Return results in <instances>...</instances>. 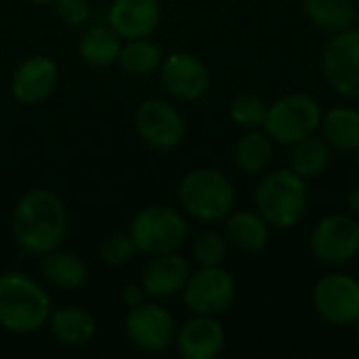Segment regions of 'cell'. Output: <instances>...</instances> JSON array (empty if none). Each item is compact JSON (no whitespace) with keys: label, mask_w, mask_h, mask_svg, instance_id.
Instances as JSON below:
<instances>
[{"label":"cell","mask_w":359,"mask_h":359,"mask_svg":"<svg viewBox=\"0 0 359 359\" xmlns=\"http://www.w3.org/2000/svg\"><path fill=\"white\" fill-rule=\"evenodd\" d=\"M11 233L19 248L44 257L57 250L67 236V208L63 200L44 187L29 189L15 206Z\"/></svg>","instance_id":"obj_1"},{"label":"cell","mask_w":359,"mask_h":359,"mask_svg":"<svg viewBox=\"0 0 359 359\" xmlns=\"http://www.w3.org/2000/svg\"><path fill=\"white\" fill-rule=\"evenodd\" d=\"M50 297L23 271L0 276V326L13 334H32L48 324Z\"/></svg>","instance_id":"obj_2"},{"label":"cell","mask_w":359,"mask_h":359,"mask_svg":"<svg viewBox=\"0 0 359 359\" xmlns=\"http://www.w3.org/2000/svg\"><path fill=\"white\" fill-rule=\"evenodd\" d=\"M179 202L194 219L217 223L229 217L236 191L231 181L217 168H196L181 181Z\"/></svg>","instance_id":"obj_3"},{"label":"cell","mask_w":359,"mask_h":359,"mask_svg":"<svg viewBox=\"0 0 359 359\" xmlns=\"http://www.w3.org/2000/svg\"><path fill=\"white\" fill-rule=\"evenodd\" d=\"M307 206L305 179L294 170H276L267 175L257 189L259 215L276 227L288 229L303 217Z\"/></svg>","instance_id":"obj_4"},{"label":"cell","mask_w":359,"mask_h":359,"mask_svg":"<svg viewBox=\"0 0 359 359\" xmlns=\"http://www.w3.org/2000/svg\"><path fill=\"white\" fill-rule=\"evenodd\" d=\"M128 233L137 252L154 257L162 252H177L187 240V223L175 208L151 204L135 215Z\"/></svg>","instance_id":"obj_5"},{"label":"cell","mask_w":359,"mask_h":359,"mask_svg":"<svg viewBox=\"0 0 359 359\" xmlns=\"http://www.w3.org/2000/svg\"><path fill=\"white\" fill-rule=\"evenodd\" d=\"M322 122V109L309 95H288L267 109L265 130L284 145L299 143L313 135Z\"/></svg>","instance_id":"obj_6"},{"label":"cell","mask_w":359,"mask_h":359,"mask_svg":"<svg viewBox=\"0 0 359 359\" xmlns=\"http://www.w3.org/2000/svg\"><path fill=\"white\" fill-rule=\"evenodd\" d=\"M124 332L133 347L143 353H164L177 337L172 316L158 303H141L128 309Z\"/></svg>","instance_id":"obj_7"},{"label":"cell","mask_w":359,"mask_h":359,"mask_svg":"<svg viewBox=\"0 0 359 359\" xmlns=\"http://www.w3.org/2000/svg\"><path fill=\"white\" fill-rule=\"evenodd\" d=\"M135 128L143 143L158 151L175 149L185 137L181 111L164 99H145L135 111Z\"/></svg>","instance_id":"obj_8"},{"label":"cell","mask_w":359,"mask_h":359,"mask_svg":"<svg viewBox=\"0 0 359 359\" xmlns=\"http://www.w3.org/2000/svg\"><path fill=\"white\" fill-rule=\"evenodd\" d=\"M183 292L185 307L196 316H219L229 309L236 299V282L233 278L217 267H202L194 276H189Z\"/></svg>","instance_id":"obj_9"},{"label":"cell","mask_w":359,"mask_h":359,"mask_svg":"<svg viewBox=\"0 0 359 359\" xmlns=\"http://www.w3.org/2000/svg\"><path fill=\"white\" fill-rule=\"evenodd\" d=\"M313 305L320 318L328 324H359V282L345 273L322 278L313 290Z\"/></svg>","instance_id":"obj_10"},{"label":"cell","mask_w":359,"mask_h":359,"mask_svg":"<svg viewBox=\"0 0 359 359\" xmlns=\"http://www.w3.org/2000/svg\"><path fill=\"white\" fill-rule=\"evenodd\" d=\"M324 76L328 84L349 97L359 99V29H343L324 50Z\"/></svg>","instance_id":"obj_11"},{"label":"cell","mask_w":359,"mask_h":359,"mask_svg":"<svg viewBox=\"0 0 359 359\" xmlns=\"http://www.w3.org/2000/svg\"><path fill=\"white\" fill-rule=\"evenodd\" d=\"M311 250L324 263H347L359 252V223L349 215L322 219L311 233Z\"/></svg>","instance_id":"obj_12"},{"label":"cell","mask_w":359,"mask_h":359,"mask_svg":"<svg viewBox=\"0 0 359 359\" xmlns=\"http://www.w3.org/2000/svg\"><path fill=\"white\" fill-rule=\"evenodd\" d=\"M162 86L177 99L194 101L200 99L210 84V74L202 59L191 53L177 50L162 59L160 63Z\"/></svg>","instance_id":"obj_13"},{"label":"cell","mask_w":359,"mask_h":359,"mask_svg":"<svg viewBox=\"0 0 359 359\" xmlns=\"http://www.w3.org/2000/svg\"><path fill=\"white\" fill-rule=\"evenodd\" d=\"M59 82V67L46 55H32L23 59L11 76V95L25 105L46 101Z\"/></svg>","instance_id":"obj_14"},{"label":"cell","mask_w":359,"mask_h":359,"mask_svg":"<svg viewBox=\"0 0 359 359\" xmlns=\"http://www.w3.org/2000/svg\"><path fill=\"white\" fill-rule=\"evenodd\" d=\"M162 19L160 0H111L107 23L122 40L149 38Z\"/></svg>","instance_id":"obj_15"},{"label":"cell","mask_w":359,"mask_h":359,"mask_svg":"<svg viewBox=\"0 0 359 359\" xmlns=\"http://www.w3.org/2000/svg\"><path fill=\"white\" fill-rule=\"evenodd\" d=\"M179 355L185 359H212L223 351L225 332L215 316H196L187 320L175 337Z\"/></svg>","instance_id":"obj_16"},{"label":"cell","mask_w":359,"mask_h":359,"mask_svg":"<svg viewBox=\"0 0 359 359\" xmlns=\"http://www.w3.org/2000/svg\"><path fill=\"white\" fill-rule=\"evenodd\" d=\"M187 280V261L177 252H162L154 255V259L147 263L141 278V286L145 294H149L151 299H170L185 288Z\"/></svg>","instance_id":"obj_17"},{"label":"cell","mask_w":359,"mask_h":359,"mask_svg":"<svg viewBox=\"0 0 359 359\" xmlns=\"http://www.w3.org/2000/svg\"><path fill=\"white\" fill-rule=\"evenodd\" d=\"M53 337L65 347H84L95 339L97 324L90 311L80 305H63L48 318Z\"/></svg>","instance_id":"obj_18"},{"label":"cell","mask_w":359,"mask_h":359,"mask_svg":"<svg viewBox=\"0 0 359 359\" xmlns=\"http://www.w3.org/2000/svg\"><path fill=\"white\" fill-rule=\"evenodd\" d=\"M122 50V38L107 25H90L78 40V55L90 67H109L118 61Z\"/></svg>","instance_id":"obj_19"},{"label":"cell","mask_w":359,"mask_h":359,"mask_svg":"<svg viewBox=\"0 0 359 359\" xmlns=\"http://www.w3.org/2000/svg\"><path fill=\"white\" fill-rule=\"evenodd\" d=\"M40 271L46 280L57 290H78L86 282V265L84 261L65 250H53L42 257L40 261Z\"/></svg>","instance_id":"obj_20"},{"label":"cell","mask_w":359,"mask_h":359,"mask_svg":"<svg viewBox=\"0 0 359 359\" xmlns=\"http://www.w3.org/2000/svg\"><path fill=\"white\" fill-rule=\"evenodd\" d=\"M267 221L250 210L233 212L227 219V240L244 252H257L267 244Z\"/></svg>","instance_id":"obj_21"},{"label":"cell","mask_w":359,"mask_h":359,"mask_svg":"<svg viewBox=\"0 0 359 359\" xmlns=\"http://www.w3.org/2000/svg\"><path fill=\"white\" fill-rule=\"evenodd\" d=\"M162 59L164 55L158 44L147 38H137L122 44L118 63L130 76H149L151 72L160 69Z\"/></svg>","instance_id":"obj_22"},{"label":"cell","mask_w":359,"mask_h":359,"mask_svg":"<svg viewBox=\"0 0 359 359\" xmlns=\"http://www.w3.org/2000/svg\"><path fill=\"white\" fill-rule=\"evenodd\" d=\"M324 135L328 143L339 149H359V111L349 107L330 109L324 118Z\"/></svg>","instance_id":"obj_23"},{"label":"cell","mask_w":359,"mask_h":359,"mask_svg":"<svg viewBox=\"0 0 359 359\" xmlns=\"http://www.w3.org/2000/svg\"><path fill=\"white\" fill-rule=\"evenodd\" d=\"M309 19L326 32H343L355 19L353 0H305Z\"/></svg>","instance_id":"obj_24"},{"label":"cell","mask_w":359,"mask_h":359,"mask_svg":"<svg viewBox=\"0 0 359 359\" xmlns=\"http://www.w3.org/2000/svg\"><path fill=\"white\" fill-rule=\"evenodd\" d=\"M330 164V147L320 139H303L297 143L292 154V170L303 179H313L322 175Z\"/></svg>","instance_id":"obj_25"},{"label":"cell","mask_w":359,"mask_h":359,"mask_svg":"<svg viewBox=\"0 0 359 359\" xmlns=\"http://www.w3.org/2000/svg\"><path fill=\"white\" fill-rule=\"evenodd\" d=\"M271 141L267 135L257 133L255 128L238 141L236 162L244 172H261L271 162Z\"/></svg>","instance_id":"obj_26"},{"label":"cell","mask_w":359,"mask_h":359,"mask_svg":"<svg viewBox=\"0 0 359 359\" xmlns=\"http://www.w3.org/2000/svg\"><path fill=\"white\" fill-rule=\"evenodd\" d=\"M135 252H137V248H135L130 233H122V231H114V233L105 236L97 248L99 259L111 267H122V265L130 263Z\"/></svg>","instance_id":"obj_27"},{"label":"cell","mask_w":359,"mask_h":359,"mask_svg":"<svg viewBox=\"0 0 359 359\" xmlns=\"http://www.w3.org/2000/svg\"><path fill=\"white\" fill-rule=\"evenodd\" d=\"M191 255L202 267H217L227 257V242L217 231H202L191 244Z\"/></svg>","instance_id":"obj_28"},{"label":"cell","mask_w":359,"mask_h":359,"mask_svg":"<svg viewBox=\"0 0 359 359\" xmlns=\"http://www.w3.org/2000/svg\"><path fill=\"white\" fill-rule=\"evenodd\" d=\"M229 114H231V120L238 124V126H244V128H257L265 122V116H267V107L263 103L261 97L257 95H238L231 105H229Z\"/></svg>","instance_id":"obj_29"},{"label":"cell","mask_w":359,"mask_h":359,"mask_svg":"<svg viewBox=\"0 0 359 359\" xmlns=\"http://www.w3.org/2000/svg\"><path fill=\"white\" fill-rule=\"evenodd\" d=\"M53 6L57 17L67 25H82L90 17L88 0H55Z\"/></svg>","instance_id":"obj_30"},{"label":"cell","mask_w":359,"mask_h":359,"mask_svg":"<svg viewBox=\"0 0 359 359\" xmlns=\"http://www.w3.org/2000/svg\"><path fill=\"white\" fill-rule=\"evenodd\" d=\"M122 303L133 309V307H139L141 303H145V290L143 286L139 284H128L124 290H122Z\"/></svg>","instance_id":"obj_31"},{"label":"cell","mask_w":359,"mask_h":359,"mask_svg":"<svg viewBox=\"0 0 359 359\" xmlns=\"http://www.w3.org/2000/svg\"><path fill=\"white\" fill-rule=\"evenodd\" d=\"M349 206H351L353 212H359V187H355V189L351 191V196H349Z\"/></svg>","instance_id":"obj_32"},{"label":"cell","mask_w":359,"mask_h":359,"mask_svg":"<svg viewBox=\"0 0 359 359\" xmlns=\"http://www.w3.org/2000/svg\"><path fill=\"white\" fill-rule=\"evenodd\" d=\"M27 2H32V4H42V6H46V4H53L55 0H27Z\"/></svg>","instance_id":"obj_33"},{"label":"cell","mask_w":359,"mask_h":359,"mask_svg":"<svg viewBox=\"0 0 359 359\" xmlns=\"http://www.w3.org/2000/svg\"><path fill=\"white\" fill-rule=\"evenodd\" d=\"M358 151V156H355V164H358V168H359V149H355Z\"/></svg>","instance_id":"obj_34"}]
</instances>
